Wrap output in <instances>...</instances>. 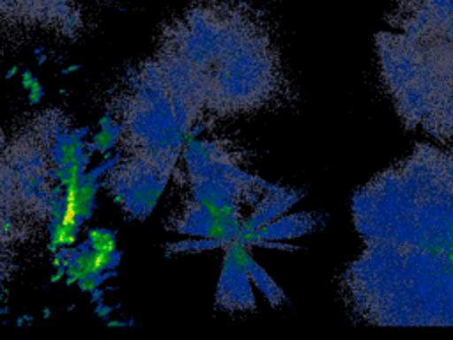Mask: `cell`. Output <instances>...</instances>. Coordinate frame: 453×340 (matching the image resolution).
Here are the masks:
<instances>
[{"label": "cell", "mask_w": 453, "mask_h": 340, "mask_svg": "<svg viewBox=\"0 0 453 340\" xmlns=\"http://www.w3.org/2000/svg\"><path fill=\"white\" fill-rule=\"evenodd\" d=\"M368 241H391L453 255V149L418 145L356 198Z\"/></svg>", "instance_id": "2"}, {"label": "cell", "mask_w": 453, "mask_h": 340, "mask_svg": "<svg viewBox=\"0 0 453 340\" xmlns=\"http://www.w3.org/2000/svg\"><path fill=\"white\" fill-rule=\"evenodd\" d=\"M244 262H246V269H248L251 280H253L255 285L264 292V296L267 298V301H271L273 305L281 303V301L285 299L283 292H281V290L276 287V283L267 276V273L251 259L250 253L246 255V260H244Z\"/></svg>", "instance_id": "8"}, {"label": "cell", "mask_w": 453, "mask_h": 340, "mask_svg": "<svg viewBox=\"0 0 453 340\" xmlns=\"http://www.w3.org/2000/svg\"><path fill=\"white\" fill-rule=\"evenodd\" d=\"M356 273L366 313L382 324L453 326V255L368 241Z\"/></svg>", "instance_id": "3"}, {"label": "cell", "mask_w": 453, "mask_h": 340, "mask_svg": "<svg viewBox=\"0 0 453 340\" xmlns=\"http://www.w3.org/2000/svg\"><path fill=\"white\" fill-rule=\"evenodd\" d=\"M313 228V218L310 214H294L281 218L278 221H269L251 232H242L239 239H242L246 244L250 243H262L269 239H290L306 234Z\"/></svg>", "instance_id": "6"}, {"label": "cell", "mask_w": 453, "mask_h": 340, "mask_svg": "<svg viewBox=\"0 0 453 340\" xmlns=\"http://www.w3.org/2000/svg\"><path fill=\"white\" fill-rule=\"evenodd\" d=\"M87 243L96 251H104V253H113L115 251V234L106 230V228L88 230Z\"/></svg>", "instance_id": "9"}, {"label": "cell", "mask_w": 453, "mask_h": 340, "mask_svg": "<svg viewBox=\"0 0 453 340\" xmlns=\"http://www.w3.org/2000/svg\"><path fill=\"white\" fill-rule=\"evenodd\" d=\"M83 0H2L4 19L27 25H57L74 28Z\"/></svg>", "instance_id": "4"}, {"label": "cell", "mask_w": 453, "mask_h": 340, "mask_svg": "<svg viewBox=\"0 0 453 340\" xmlns=\"http://www.w3.org/2000/svg\"><path fill=\"white\" fill-rule=\"evenodd\" d=\"M28 92H30V101H32V103H37V101L41 99V96H42V87H41L37 81H34L32 87L28 89Z\"/></svg>", "instance_id": "10"}, {"label": "cell", "mask_w": 453, "mask_h": 340, "mask_svg": "<svg viewBox=\"0 0 453 340\" xmlns=\"http://www.w3.org/2000/svg\"><path fill=\"white\" fill-rule=\"evenodd\" d=\"M388 23L379 53L402 119L453 149L451 0H398Z\"/></svg>", "instance_id": "1"}, {"label": "cell", "mask_w": 453, "mask_h": 340, "mask_svg": "<svg viewBox=\"0 0 453 340\" xmlns=\"http://www.w3.org/2000/svg\"><path fill=\"white\" fill-rule=\"evenodd\" d=\"M246 243L234 239L228 243L226 257L218 287V303L228 310L253 308V294L250 289V273L246 269Z\"/></svg>", "instance_id": "5"}, {"label": "cell", "mask_w": 453, "mask_h": 340, "mask_svg": "<svg viewBox=\"0 0 453 340\" xmlns=\"http://www.w3.org/2000/svg\"><path fill=\"white\" fill-rule=\"evenodd\" d=\"M297 200V195L294 191L288 189H281L276 186H271V193H267L262 200V204L253 211V214L244 220L242 225V232H251L265 223H269L271 220H274L280 212L287 211L294 202ZM241 232V234H242Z\"/></svg>", "instance_id": "7"}]
</instances>
